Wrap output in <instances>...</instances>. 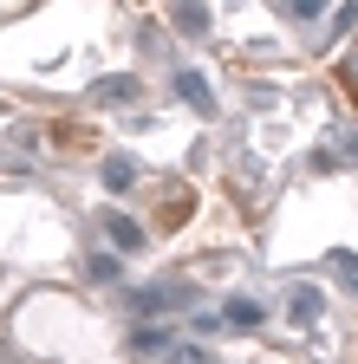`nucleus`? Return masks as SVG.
<instances>
[{
    "mask_svg": "<svg viewBox=\"0 0 358 364\" xmlns=\"http://www.w3.org/2000/svg\"><path fill=\"white\" fill-rule=\"evenodd\" d=\"M163 306H189V293L183 287H144L137 293V312H163Z\"/></svg>",
    "mask_w": 358,
    "mask_h": 364,
    "instance_id": "obj_1",
    "label": "nucleus"
},
{
    "mask_svg": "<svg viewBox=\"0 0 358 364\" xmlns=\"http://www.w3.org/2000/svg\"><path fill=\"white\" fill-rule=\"evenodd\" d=\"M176 91H183V98H189L196 111H215V98H209V85H202V72H183V78H176Z\"/></svg>",
    "mask_w": 358,
    "mask_h": 364,
    "instance_id": "obj_2",
    "label": "nucleus"
},
{
    "mask_svg": "<svg viewBox=\"0 0 358 364\" xmlns=\"http://www.w3.org/2000/svg\"><path fill=\"white\" fill-rule=\"evenodd\" d=\"M105 235H111L117 247H144V228H137V221H124V215H111V221H105Z\"/></svg>",
    "mask_w": 358,
    "mask_h": 364,
    "instance_id": "obj_3",
    "label": "nucleus"
},
{
    "mask_svg": "<svg viewBox=\"0 0 358 364\" xmlns=\"http://www.w3.org/2000/svg\"><path fill=\"white\" fill-rule=\"evenodd\" d=\"M176 26L183 33H209V7L202 0H183V7H176Z\"/></svg>",
    "mask_w": 358,
    "mask_h": 364,
    "instance_id": "obj_4",
    "label": "nucleus"
},
{
    "mask_svg": "<svg viewBox=\"0 0 358 364\" xmlns=\"http://www.w3.org/2000/svg\"><path fill=\"white\" fill-rule=\"evenodd\" d=\"M98 98H105V105H124V98H137V78H105V85H98Z\"/></svg>",
    "mask_w": 358,
    "mask_h": 364,
    "instance_id": "obj_5",
    "label": "nucleus"
},
{
    "mask_svg": "<svg viewBox=\"0 0 358 364\" xmlns=\"http://www.w3.org/2000/svg\"><path fill=\"white\" fill-rule=\"evenodd\" d=\"M130 182H137V169H130L124 156H111L105 163V189H130Z\"/></svg>",
    "mask_w": 358,
    "mask_h": 364,
    "instance_id": "obj_6",
    "label": "nucleus"
},
{
    "mask_svg": "<svg viewBox=\"0 0 358 364\" xmlns=\"http://www.w3.org/2000/svg\"><path fill=\"white\" fill-rule=\"evenodd\" d=\"M228 318H235V326H254L260 306H254V299H235V306H228Z\"/></svg>",
    "mask_w": 358,
    "mask_h": 364,
    "instance_id": "obj_7",
    "label": "nucleus"
},
{
    "mask_svg": "<svg viewBox=\"0 0 358 364\" xmlns=\"http://www.w3.org/2000/svg\"><path fill=\"white\" fill-rule=\"evenodd\" d=\"M332 267H339V280H345V287H358V254H332Z\"/></svg>",
    "mask_w": 358,
    "mask_h": 364,
    "instance_id": "obj_8",
    "label": "nucleus"
},
{
    "mask_svg": "<svg viewBox=\"0 0 358 364\" xmlns=\"http://www.w3.org/2000/svg\"><path fill=\"white\" fill-rule=\"evenodd\" d=\"M345 98L358 105V46H352V53H345Z\"/></svg>",
    "mask_w": 358,
    "mask_h": 364,
    "instance_id": "obj_9",
    "label": "nucleus"
},
{
    "mask_svg": "<svg viewBox=\"0 0 358 364\" xmlns=\"http://www.w3.org/2000/svg\"><path fill=\"white\" fill-rule=\"evenodd\" d=\"M130 345H137L144 358H157V351H163V332H150V326H144V332H137V338H130Z\"/></svg>",
    "mask_w": 358,
    "mask_h": 364,
    "instance_id": "obj_10",
    "label": "nucleus"
},
{
    "mask_svg": "<svg viewBox=\"0 0 358 364\" xmlns=\"http://www.w3.org/2000/svg\"><path fill=\"white\" fill-rule=\"evenodd\" d=\"M293 312H300V318H312V312H320V293H312V287H306V293H293Z\"/></svg>",
    "mask_w": 358,
    "mask_h": 364,
    "instance_id": "obj_11",
    "label": "nucleus"
},
{
    "mask_svg": "<svg viewBox=\"0 0 358 364\" xmlns=\"http://www.w3.org/2000/svg\"><path fill=\"white\" fill-rule=\"evenodd\" d=\"M0 364H26V358H14V351H7V332H0Z\"/></svg>",
    "mask_w": 358,
    "mask_h": 364,
    "instance_id": "obj_12",
    "label": "nucleus"
},
{
    "mask_svg": "<svg viewBox=\"0 0 358 364\" xmlns=\"http://www.w3.org/2000/svg\"><path fill=\"white\" fill-rule=\"evenodd\" d=\"M196 364H202V358H196Z\"/></svg>",
    "mask_w": 358,
    "mask_h": 364,
    "instance_id": "obj_13",
    "label": "nucleus"
}]
</instances>
